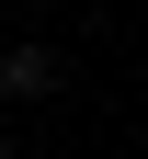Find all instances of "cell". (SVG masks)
<instances>
[{"label":"cell","instance_id":"obj_1","mask_svg":"<svg viewBox=\"0 0 148 159\" xmlns=\"http://www.w3.org/2000/svg\"><path fill=\"white\" fill-rule=\"evenodd\" d=\"M57 80H69V57H57L46 34H12V46H0V102H46Z\"/></svg>","mask_w":148,"mask_h":159},{"label":"cell","instance_id":"obj_2","mask_svg":"<svg viewBox=\"0 0 148 159\" xmlns=\"http://www.w3.org/2000/svg\"><path fill=\"white\" fill-rule=\"evenodd\" d=\"M0 159H23V148H12V136H0Z\"/></svg>","mask_w":148,"mask_h":159}]
</instances>
